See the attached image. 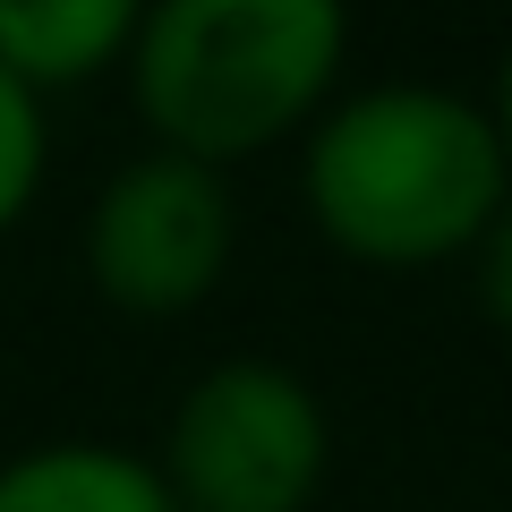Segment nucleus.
Returning a JSON list of instances; mask_svg holds the SVG:
<instances>
[{"instance_id":"1","label":"nucleus","mask_w":512,"mask_h":512,"mask_svg":"<svg viewBox=\"0 0 512 512\" xmlns=\"http://www.w3.org/2000/svg\"><path fill=\"white\" fill-rule=\"evenodd\" d=\"M299 197L333 256L419 274L487 239L512 205V154L495 111L453 86H359L308 128Z\"/></svg>"},{"instance_id":"2","label":"nucleus","mask_w":512,"mask_h":512,"mask_svg":"<svg viewBox=\"0 0 512 512\" xmlns=\"http://www.w3.org/2000/svg\"><path fill=\"white\" fill-rule=\"evenodd\" d=\"M350 18L333 0H163L137 18L120 77L154 154L231 171L325 120Z\"/></svg>"},{"instance_id":"3","label":"nucleus","mask_w":512,"mask_h":512,"mask_svg":"<svg viewBox=\"0 0 512 512\" xmlns=\"http://www.w3.org/2000/svg\"><path fill=\"white\" fill-rule=\"evenodd\" d=\"M333 461L316 384L274 359H222L163 427V487L180 512H308Z\"/></svg>"},{"instance_id":"4","label":"nucleus","mask_w":512,"mask_h":512,"mask_svg":"<svg viewBox=\"0 0 512 512\" xmlns=\"http://www.w3.org/2000/svg\"><path fill=\"white\" fill-rule=\"evenodd\" d=\"M231 239H239L231 180L146 146L86 205V282L120 316H188L231 274Z\"/></svg>"},{"instance_id":"5","label":"nucleus","mask_w":512,"mask_h":512,"mask_svg":"<svg viewBox=\"0 0 512 512\" xmlns=\"http://www.w3.org/2000/svg\"><path fill=\"white\" fill-rule=\"evenodd\" d=\"M128 0H0V69L18 77L26 94H69L86 77H111L137 43Z\"/></svg>"},{"instance_id":"6","label":"nucleus","mask_w":512,"mask_h":512,"mask_svg":"<svg viewBox=\"0 0 512 512\" xmlns=\"http://www.w3.org/2000/svg\"><path fill=\"white\" fill-rule=\"evenodd\" d=\"M0 512H180L146 453L128 444H35L0 461Z\"/></svg>"},{"instance_id":"7","label":"nucleus","mask_w":512,"mask_h":512,"mask_svg":"<svg viewBox=\"0 0 512 512\" xmlns=\"http://www.w3.org/2000/svg\"><path fill=\"white\" fill-rule=\"evenodd\" d=\"M43 154H52V137H43V103L0 69V231H18V214L35 205Z\"/></svg>"},{"instance_id":"8","label":"nucleus","mask_w":512,"mask_h":512,"mask_svg":"<svg viewBox=\"0 0 512 512\" xmlns=\"http://www.w3.org/2000/svg\"><path fill=\"white\" fill-rule=\"evenodd\" d=\"M470 282H478V308H487V325L512 342V205L487 222V239L470 248Z\"/></svg>"},{"instance_id":"9","label":"nucleus","mask_w":512,"mask_h":512,"mask_svg":"<svg viewBox=\"0 0 512 512\" xmlns=\"http://www.w3.org/2000/svg\"><path fill=\"white\" fill-rule=\"evenodd\" d=\"M495 137L512 154V43H504V69H495Z\"/></svg>"}]
</instances>
